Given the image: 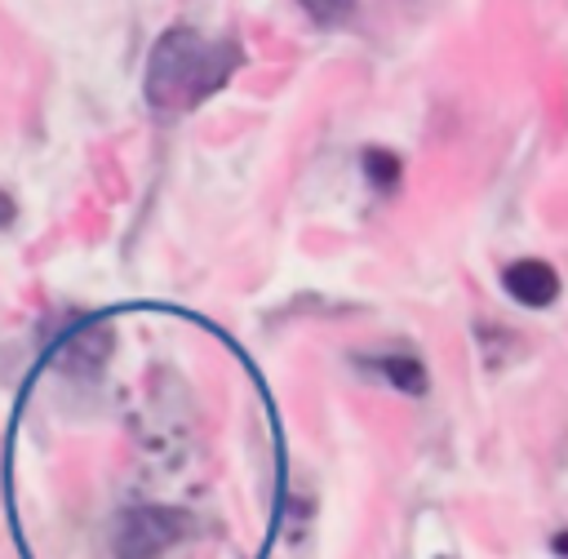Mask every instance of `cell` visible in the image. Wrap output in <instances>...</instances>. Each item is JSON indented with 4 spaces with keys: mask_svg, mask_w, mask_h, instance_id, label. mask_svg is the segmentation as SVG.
<instances>
[{
    "mask_svg": "<svg viewBox=\"0 0 568 559\" xmlns=\"http://www.w3.org/2000/svg\"><path fill=\"white\" fill-rule=\"evenodd\" d=\"M320 27H337V22H346L351 18V9H355V0H297Z\"/></svg>",
    "mask_w": 568,
    "mask_h": 559,
    "instance_id": "8992f818",
    "label": "cell"
},
{
    "mask_svg": "<svg viewBox=\"0 0 568 559\" xmlns=\"http://www.w3.org/2000/svg\"><path fill=\"white\" fill-rule=\"evenodd\" d=\"M364 169H368V182L382 186V191H395L399 186V160L390 151H368L364 155Z\"/></svg>",
    "mask_w": 568,
    "mask_h": 559,
    "instance_id": "5b68a950",
    "label": "cell"
},
{
    "mask_svg": "<svg viewBox=\"0 0 568 559\" xmlns=\"http://www.w3.org/2000/svg\"><path fill=\"white\" fill-rule=\"evenodd\" d=\"M550 550H555V555H564V559H568V528H564V532H555V537H550Z\"/></svg>",
    "mask_w": 568,
    "mask_h": 559,
    "instance_id": "52a82bcc",
    "label": "cell"
},
{
    "mask_svg": "<svg viewBox=\"0 0 568 559\" xmlns=\"http://www.w3.org/2000/svg\"><path fill=\"white\" fill-rule=\"evenodd\" d=\"M235 62H240V49L231 40H204L191 27H173L151 44L146 102L164 115L191 111L231 80Z\"/></svg>",
    "mask_w": 568,
    "mask_h": 559,
    "instance_id": "6da1fadb",
    "label": "cell"
},
{
    "mask_svg": "<svg viewBox=\"0 0 568 559\" xmlns=\"http://www.w3.org/2000/svg\"><path fill=\"white\" fill-rule=\"evenodd\" d=\"M186 528H191V519L182 510H160V506L133 510L124 524V537H120V559H155L164 546L186 537Z\"/></svg>",
    "mask_w": 568,
    "mask_h": 559,
    "instance_id": "7a4b0ae2",
    "label": "cell"
},
{
    "mask_svg": "<svg viewBox=\"0 0 568 559\" xmlns=\"http://www.w3.org/2000/svg\"><path fill=\"white\" fill-rule=\"evenodd\" d=\"M501 288H506L519 306L541 311V306H550V302L559 297V271H555L550 262H541V257H524V262H510V266L501 271Z\"/></svg>",
    "mask_w": 568,
    "mask_h": 559,
    "instance_id": "3957f363",
    "label": "cell"
},
{
    "mask_svg": "<svg viewBox=\"0 0 568 559\" xmlns=\"http://www.w3.org/2000/svg\"><path fill=\"white\" fill-rule=\"evenodd\" d=\"M377 373H382L395 390H404V395H426V368H422V359L408 355V350L382 355V359H377Z\"/></svg>",
    "mask_w": 568,
    "mask_h": 559,
    "instance_id": "277c9868",
    "label": "cell"
}]
</instances>
